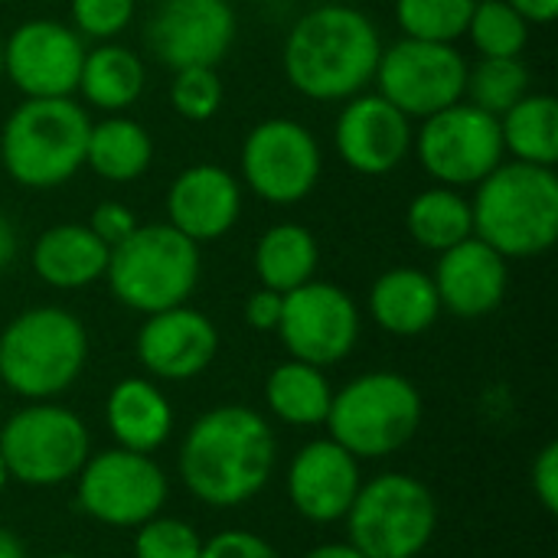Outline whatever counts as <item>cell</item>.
Listing matches in <instances>:
<instances>
[{
  "instance_id": "6da1fadb",
  "label": "cell",
  "mask_w": 558,
  "mask_h": 558,
  "mask_svg": "<svg viewBox=\"0 0 558 558\" xmlns=\"http://www.w3.org/2000/svg\"><path fill=\"white\" fill-rule=\"evenodd\" d=\"M278 441L268 418L245 405L203 412L180 445V481L193 500L232 510L255 500L275 474Z\"/></svg>"
},
{
  "instance_id": "7a4b0ae2",
  "label": "cell",
  "mask_w": 558,
  "mask_h": 558,
  "mask_svg": "<svg viewBox=\"0 0 558 558\" xmlns=\"http://www.w3.org/2000/svg\"><path fill=\"white\" fill-rule=\"evenodd\" d=\"M383 36L350 3H320L301 13L281 46L288 85L311 101H347L376 75Z\"/></svg>"
},
{
  "instance_id": "3957f363",
  "label": "cell",
  "mask_w": 558,
  "mask_h": 558,
  "mask_svg": "<svg viewBox=\"0 0 558 558\" xmlns=\"http://www.w3.org/2000/svg\"><path fill=\"white\" fill-rule=\"evenodd\" d=\"M474 235L510 258H536L558 239V177L549 167L504 160L471 199Z\"/></svg>"
},
{
  "instance_id": "277c9868",
  "label": "cell",
  "mask_w": 558,
  "mask_h": 558,
  "mask_svg": "<svg viewBox=\"0 0 558 558\" xmlns=\"http://www.w3.org/2000/svg\"><path fill=\"white\" fill-rule=\"evenodd\" d=\"M92 118L72 98H26L0 128V163L23 190L65 186L85 167Z\"/></svg>"
},
{
  "instance_id": "5b68a950",
  "label": "cell",
  "mask_w": 558,
  "mask_h": 558,
  "mask_svg": "<svg viewBox=\"0 0 558 558\" xmlns=\"http://www.w3.org/2000/svg\"><path fill=\"white\" fill-rule=\"evenodd\" d=\"M88 363V330L65 307H29L0 333V383L29 402H52Z\"/></svg>"
},
{
  "instance_id": "8992f818",
  "label": "cell",
  "mask_w": 558,
  "mask_h": 558,
  "mask_svg": "<svg viewBox=\"0 0 558 558\" xmlns=\"http://www.w3.org/2000/svg\"><path fill=\"white\" fill-rule=\"evenodd\" d=\"M199 245L170 222L137 226L108 255L105 281L111 294L137 314H160L190 301L199 284Z\"/></svg>"
},
{
  "instance_id": "52a82bcc",
  "label": "cell",
  "mask_w": 558,
  "mask_h": 558,
  "mask_svg": "<svg viewBox=\"0 0 558 558\" xmlns=\"http://www.w3.org/2000/svg\"><path fill=\"white\" fill-rule=\"evenodd\" d=\"M422 392L402 373H363L333 392L327 428L330 438L356 461H379L402 451L422 428Z\"/></svg>"
},
{
  "instance_id": "ba28073f",
  "label": "cell",
  "mask_w": 558,
  "mask_h": 558,
  "mask_svg": "<svg viewBox=\"0 0 558 558\" xmlns=\"http://www.w3.org/2000/svg\"><path fill=\"white\" fill-rule=\"evenodd\" d=\"M350 546L366 558H418L438 530V504L425 481L386 471L363 481L347 513Z\"/></svg>"
},
{
  "instance_id": "9c48e42d",
  "label": "cell",
  "mask_w": 558,
  "mask_h": 558,
  "mask_svg": "<svg viewBox=\"0 0 558 558\" xmlns=\"http://www.w3.org/2000/svg\"><path fill=\"white\" fill-rule=\"evenodd\" d=\"M92 454L85 422L52 402H33L13 412L0 428V458L10 481L26 487H59L75 481Z\"/></svg>"
},
{
  "instance_id": "30bf717a",
  "label": "cell",
  "mask_w": 558,
  "mask_h": 558,
  "mask_svg": "<svg viewBox=\"0 0 558 558\" xmlns=\"http://www.w3.org/2000/svg\"><path fill=\"white\" fill-rule=\"evenodd\" d=\"M170 484L150 454L108 448L88 454L75 474V507L88 520L111 530H137L167 504Z\"/></svg>"
},
{
  "instance_id": "8fae6325",
  "label": "cell",
  "mask_w": 558,
  "mask_h": 558,
  "mask_svg": "<svg viewBox=\"0 0 558 558\" xmlns=\"http://www.w3.org/2000/svg\"><path fill=\"white\" fill-rule=\"evenodd\" d=\"M412 150L435 183L454 190L477 186L507 160L500 118L474 108L471 101H458L432 118H422Z\"/></svg>"
},
{
  "instance_id": "7c38bea8",
  "label": "cell",
  "mask_w": 558,
  "mask_h": 558,
  "mask_svg": "<svg viewBox=\"0 0 558 558\" xmlns=\"http://www.w3.org/2000/svg\"><path fill=\"white\" fill-rule=\"evenodd\" d=\"M468 59L451 43L396 39L383 46L376 65V92L409 118H432L464 101Z\"/></svg>"
},
{
  "instance_id": "4fadbf2b",
  "label": "cell",
  "mask_w": 558,
  "mask_h": 558,
  "mask_svg": "<svg viewBox=\"0 0 558 558\" xmlns=\"http://www.w3.org/2000/svg\"><path fill=\"white\" fill-rule=\"evenodd\" d=\"M242 183L265 203L294 206L320 180L324 154L314 131L294 118H265L242 141Z\"/></svg>"
},
{
  "instance_id": "5bb4252c",
  "label": "cell",
  "mask_w": 558,
  "mask_h": 558,
  "mask_svg": "<svg viewBox=\"0 0 558 558\" xmlns=\"http://www.w3.org/2000/svg\"><path fill=\"white\" fill-rule=\"evenodd\" d=\"M363 320L356 301L330 281H307L284 294L278 337L291 360L311 366H337L343 363L360 340Z\"/></svg>"
},
{
  "instance_id": "9a60e30c",
  "label": "cell",
  "mask_w": 558,
  "mask_h": 558,
  "mask_svg": "<svg viewBox=\"0 0 558 558\" xmlns=\"http://www.w3.org/2000/svg\"><path fill=\"white\" fill-rule=\"evenodd\" d=\"M85 52V39L69 23L26 20L3 39V78L23 98H72Z\"/></svg>"
},
{
  "instance_id": "2e32d148",
  "label": "cell",
  "mask_w": 558,
  "mask_h": 558,
  "mask_svg": "<svg viewBox=\"0 0 558 558\" xmlns=\"http://www.w3.org/2000/svg\"><path fill=\"white\" fill-rule=\"evenodd\" d=\"M235 3L229 0H157L147 20L150 52L177 69L219 65L235 43Z\"/></svg>"
},
{
  "instance_id": "e0dca14e",
  "label": "cell",
  "mask_w": 558,
  "mask_h": 558,
  "mask_svg": "<svg viewBox=\"0 0 558 558\" xmlns=\"http://www.w3.org/2000/svg\"><path fill=\"white\" fill-rule=\"evenodd\" d=\"M412 118L389 105L379 92L347 98L333 121L337 157L363 177L392 173L412 154Z\"/></svg>"
},
{
  "instance_id": "ac0fdd59",
  "label": "cell",
  "mask_w": 558,
  "mask_h": 558,
  "mask_svg": "<svg viewBox=\"0 0 558 558\" xmlns=\"http://www.w3.org/2000/svg\"><path fill=\"white\" fill-rule=\"evenodd\" d=\"M363 487L360 461L340 448L333 438H314L307 441L288 468V500L307 523L330 526L347 520L356 494Z\"/></svg>"
},
{
  "instance_id": "d6986e66",
  "label": "cell",
  "mask_w": 558,
  "mask_h": 558,
  "mask_svg": "<svg viewBox=\"0 0 558 558\" xmlns=\"http://www.w3.org/2000/svg\"><path fill=\"white\" fill-rule=\"evenodd\" d=\"M134 350L150 376L186 383L213 366L219 353V330L203 311L180 304L160 314H147Z\"/></svg>"
},
{
  "instance_id": "ffe728a7",
  "label": "cell",
  "mask_w": 558,
  "mask_h": 558,
  "mask_svg": "<svg viewBox=\"0 0 558 558\" xmlns=\"http://www.w3.org/2000/svg\"><path fill=\"white\" fill-rule=\"evenodd\" d=\"M242 216V183L219 163L180 170L167 190V222L190 242H216Z\"/></svg>"
},
{
  "instance_id": "44dd1931",
  "label": "cell",
  "mask_w": 558,
  "mask_h": 558,
  "mask_svg": "<svg viewBox=\"0 0 558 558\" xmlns=\"http://www.w3.org/2000/svg\"><path fill=\"white\" fill-rule=\"evenodd\" d=\"M432 281L441 311H451L454 317L464 320H477L504 304L510 288V268L500 252H494L487 242L471 235L438 255Z\"/></svg>"
},
{
  "instance_id": "7402d4cb",
  "label": "cell",
  "mask_w": 558,
  "mask_h": 558,
  "mask_svg": "<svg viewBox=\"0 0 558 558\" xmlns=\"http://www.w3.org/2000/svg\"><path fill=\"white\" fill-rule=\"evenodd\" d=\"M111 248L85 222H59L39 232L33 245V271L59 291H82L105 278Z\"/></svg>"
},
{
  "instance_id": "603a6c76",
  "label": "cell",
  "mask_w": 558,
  "mask_h": 558,
  "mask_svg": "<svg viewBox=\"0 0 558 558\" xmlns=\"http://www.w3.org/2000/svg\"><path fill=\"white\" fill-rule=\"evenodd\" d=\"M105 422L118 448L154 454L173 432V405L150 379L128 376L114 383L105 402Z\"/></svg>"
},
{
  "instance_id": "cb8c5ba5",
  "label": "cell",
  "mask_w": 558,
  "mask_h": 558,
  "mask_svg": "<svg viewBox=\"0 0 558 558\" xmlns=\"http://www.w3.org/2000/svg\"><path fill=\"white\" fill-rule=\"evenodd\" d=\"M369 314L392 337H422L441 317L435 281L422 268H389L369 288Z\"/></svg>"
},
{
  "instance_id": "d4e9b609",
  "label": "cell",
  "mask_w": 558,
  "mask_h": 558,
  "mask_svg": "<svg viewBox=\"0 0 558 558\" xmlns=\"http://www.w3.org/2000/svg\"><path fill=\"white\" fill-rule=\"evenodd\" d=\"M85 105L105 114H124L144 92V62L134 49L108 39L85 52L78 88Z\"/></svg>"
},
{
  "instance_id": "484cf974",
  "label": "cell",
  "mask_w": 558,
  "mask_h": 558,
  "mask_svg": "<svg viewBox=\"0 0 558 558\" xmlns=\"http://www.w3.org/2000/svg\"><path fill=\"white\" fill-rule=\"evenodd\" d=\"M154 141L147 128L128 114H108L92 121L85 167L108 183H131L150 170Z\"/></svg>"
},
{
  "instance_id": "4316f807",
  "label": "cell",
  "mask_w": 558,
  "mask_h": 558,
  "mask_svg": "<svg viewBox=\"0 0 558 558\" xmlns=\"http://www.w3.org/2000/svg\"><path fill=\"white\" fill-rule=\"evenodd\" d=\"M320 262V245L314 232L301 222H278L265 229L255 242V275L262 288L288 294L314 281Z\"/></svg>"
},
{
  "instance_id": "83f0119b",
  "label": "cell",
  "mask_w": 558,
  "mask_h": 558,
  "mask_svg": "<svg viewBox=\"0 0 558 558\" xmlns=\"http://www.w3.org/2000/svg\"><path fill=\"white\" fill-rule=\"evenodd\" d=\"M333 389L320 366L284 360L265 379V405L271 415L294 428H317L327 422Z\"/></svg>"
},
{
  "instance_id": "f1b7e54d",
  "label": "cell",
  "mask_w": 558,
  "mask_h": 558,
  "mask_svg": "<svg viewBox=\"0 0 558 558\" xmlns=\"http://www.w3.org/2000/svg\"><path fill=\"white\" fill-rule=\"evenodd\" d=\"M500 134L510 160L556 170L558 101L549 92H530L507 114H500Z\"/></svg>"
},
{
  "instance_id": "f546056e",
  "label": "cell",
  "mask_w": 558,
  "mask_h": 558,
  "mask_svg": "<svg viewBox=\"0 0 558 558\" xmlns=\"http://www.w3.org/2000/svg\"><path fill=\"white\" fill-rule=\"evenodd\" d=\"M405 229L415 239V245L441 255L451 245L474 235L471 199L454 186H428L412 196L405 209Z\"/></svg>"
},
{
  "instance_id": "4dcf8cb0",
  "label": "cell",
  "mask_w": 558,
  "mask_h": 558,
  "mask_svg": "<svg viewBox=\"0 0 558 558\" xmlns=\"http://www.w3.org/2000/svg\"><path fill=\"white\" fill-rule=\"evenodd\" d=\"M533 92L530 69L523 59H497V56H481L474 65H468L464 78V101L474 108L500 118L507 114L520 98Z\"/></svg>"
},
{
  "instance_id": "1f68e13d",
  "label": "cell",
  "mask_w": 558,
  "mask_h": 558,
  "mask_svg": "<svg viewBox=\"0 0 558 558\" xmlns=\"http://www.w3.org/2000/svg\"><path fill=\"white\" fill-rule=\"evenodd\" d=\"M464 36L481 56L520 59L530 43V23L507 0H477Z\"/></svg>"
},
{
  "instance_id": "d6a6232c",
  "label": "cell",
  "mask_w": 558,
  "mask_h": 558,
  "mask_svg": "<svg viewBox=\"0 0 558 558\" xmlns=\"http://www.w3.org/2000/svg\"><path fill=\"white\" fill-rule=\"evenodd\" d=\"M477 0H396V23L402 36L425 43H458Z\"/></svg>"
},
{
  "instance_id": "836d02e7",
  "label": "cell",
  "mask_w": 558,
  "mask_h": 558,
  "mask_svg": "<svg viewBox=\"0 0 558 558\" xmlns=\"http://www.w3.org/2000/svg\"><path fill=\"white\" fill-rule=\"evenodd\" d=\"M203 536L193 523L180 517L157 513L154 520L141 523L134 530V558H199L203 556Z\"/></svg>"
},
{
  "instance_id": "e575fe53",
  "label": "cell",
  "mask_w": 558,
  "mask_h": 558,
  "mask_svg": "<svg viewBox=\"0 0 558 558\" xmlns=\"http://www.w3.org/2000/svg\"><path fill=\"white\" fill-rule=\"evenodd\" d=\"M170 105L180 118L203 124L219 114L222 108V78L213 65H186L173 72L170 82Z\"/></svg>"
},
{
  "instance_id": "d590c367",
  "label": "cell",
  "mask_w": 558,
  "mask_h": 558,
  "mask_svg": "<svg viewBox=\"0 0 558 558\" xmlns=\"http://www.w3.org/2000/svg\"><path fill=\"white\" fill-rule=\"evenodd\" d=\"M137 13V0H69L72 29L82 39L108 43L121 36Z\"/></svg>"
},
{
  "instance_id": "8d00e7d4",
  "label": "cell",
  "mask_w": 558,
  "mask_h": 558,
  "mask_svg": "<svg viewBox=\"0 0 558 558\" xmlns=\"http://www.w3.org/2000/svg\"><path fill=\"white\" fill-rule=\"evenodd\" d=\"M199 558H281V553L258 533L222 530L219 536L203 543V556Z\"/></svg>"
},
{
  "instance_id": "74e56055",
  "label": "cell",
  "mask_w": 558,
  "mask_h": 558,
  "mask_svg": "<svg viewBox=\"0 0 558 558\" xmlns=\"http://www.w3.org/2000/svg\"><path fill=\"white\" fill-rule=\"evenodd\" d=\"M108 248H114L118 242H124L141 222H137V216L124 206V203H118V199H105V203H98L95 209H92V216H88V222H85Z\"/></svg>"
},
{
  "instance_id": "f35d334b",
  "label": "cell",
  "mask_w": 558,
  "mask_h": 558,
  "mask_svg": "<svg viewBox=\"0 0 558 558\" xmlns=\"http://www.w3.org/2000/svg\"><path fill=\"white\" fill-rule=\"evenodd\" d=\"M530 484H533V494L539 500V507L556 517L558 513V441H549L539 448V454L533 458V468H530Z\"/></svg>"
},
{
  "instance_id": "ab89813d",
  "label": "cell",
  "mask_w": 558,
  "mask_h": 558,
  "mask_svg": "<svg viewBox=\"0 0 558 558\" xmlns=\"http://www.w3.org/2000/svg\"><path fill=\"white\" fill-rule=\"evenodd\" d=\"M281 307H284V294L278 291H268V288H258L255 294H248L245 301V324L258 333H268V330H278V320H281Z\"/></svg>"
},
{
  "instance_id": "60d3db41",
  "label": "cell",
  "mask_w": 558,
  "mask_h": 558,
  "mask_svg": "<svg viewBox=\"0 0 558 558\" xmlns=\"http://www.w3.org/2000/svg\"><path fill=\"white\" fill-rule=\"evenodd\" d=\"M530 26H546L558 16V0H507Z\"/></svg>"
},
{
  "instance_id": "b9f144b4",
  "label": "cell",
  "mask_w": 558,
  "mask_h": 558,
  "mask_svg": "<svg viewBox=\"0 0 558 558\" xmlns=\"http://www.w3.org/2000/svg\"><path fill=\"white\" fill-rule=\"evenodd\" d=\"M16 258V229L7 216H0V271Z\"/></svg>"
},
{
  "instance_id": "7bdbcfd3",
  "label": "cell",
  "mask_w": 558,
  "mask_h": 558,
  "mask_svg": "<svg viewBox=\"0 0 558 558\" xmlns=\"http://www.w3.org/2000/svg\"><path fill=\"white\" fill-rule=\"evenodd\" d=\"M304 558H366L356 546H350V543H324V546H317V549H311Z\"/></svg>"
},
{
  "instance_id": "ee69618b",
  "label": "cell",
  "mask_w": 558,
  "mask_h": 558,
  "mask_svg": "<svg viewBox=\"0 0 558 558\" xmlns=\"http://www.w3.org/2000/svg\"><path fill=\"white\" fill-rule=\"evenodd\" d=\"M0 558H26V549L16 539V533H10L3 526H0Z\"/></svg>"
},
{
  "instance_id": "f6af8a7d",
  "label": "cell",
  "mask_w": 558,
  "mask_h": 558,
  "mask_svg": "<svg viewBox=\"0 0 558 558\" xmlns=\"http://www.w3.org/2000/svg\"><path fill=\"white\" fill-rule=\"evenodd\" d=\"M7 484H10V471H7V464H3V458H0V494L7 490Z\"/></svg>"
},
{
  "instance_id": "bcb514c9",
  "label": "cell",
  "mask_w": 558,
  "mask_h": 558,
  "mask_svg": "<svg viewBox=\"0 0 558 558\" xmlns=\"http://www.w3.org/2000/svg\"><path fill=\"white\" fill-rule=\"evenodd\" d=\"M0 82H3V39H0Z\"/></svg>"
},
{
  "instance_id": "7dc6e473",
  "label": "cell",
  "mask_w": 558,
  "mask_h": 558,
  "mask_svg": "<svg viewBox=\"0 0 558 558\" xmlns=\"http://www.w3.org/2000/svg\"><path fill=\"white\" fill-rule=\"evenodd\" d=\"M46 558H82V556H75V553H59V556H46Z\"/></svg>"
},
{
  "instance_id": "c3c4849f",
  "label": "cell",
  "mask_w": 558,
  "mask_h": 558,
  "mask_svg": "<svg viewBox=\"0 0 558 558\" xmlns=\"http://www.w3.org/2000/svg\"><path fill=\"white\" fill-rule=\"evenodd\" d=\"M229 3H265V0H229Z\"/></svg>"
}]
</instances>
